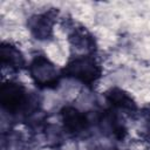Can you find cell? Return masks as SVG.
<instances>
[{
	"instance_id": "obj_1",
	"label": "cell",
	"mask_w": 150,
	"mask_h": 150,
	"mask_svg": "<svg viewBox=\"0 0 150 150\" xmlns=\"http://www.w3.org/2000/svg\"><path fill=\"white\" fill-rule=\"evenodd\" d=\"M64 74L74 77L86 84L96 82L101 76V66L97 60L90 55H81L73 59L63 69Z\"/></svg>"
},
{
	"instance_id": "obj_2",
	"label": "cell",
	"mask_w": 150,
	"mask_h": 150,
	"mask_svg": "<svg viewBox=\"0 0 150 150\" xmlns=\"http://www.w3.org/2000/svg\"><path fill=\"white\" fill-rule=\"evenodd\" d=\"M29 74L33 81L40 87H54L60 79V74L46 56H36L29 64Z\"/></svg>"
},
{
	"instance_id": "obj_3",
	"label": "cell",
	"mask_w": 150,
	"mask_h": 150,
	"mask_svg": "<svg viewBox=\"0 0 150 150\" xmlns=\"http://www.w3.org/2000/svg\"><path fill=\"white\" fill-rule=\"evenodd\" d=\"M27 102L26 90L18 83H7L1 88V103L8 111H16Z\"/></svg>"
},
{
	"instance_id": "obj_4",
	"label": "cell",
	"mask_w": 150,
	"mask_h": 150,
	"mask_svg": "<svg viewBox=\"0 0 150 150\" xmlns=\"http://www.w3.org/2000/svg\"><path fill=\"white\" fill-rule=\"evenodd\" d=\"M53 15L52 13H43L32 18L29 27L36 39H47L53 29Z\"/></svg>"
},
{
	"instance_id": "obj_5",
	"label": "cell",
	"mask_w": 150,
	"mask_h": 150,
	"mask_svg": "<svg viewBox=\"0 0 150 150\" xmlns=\"http://www.w3.org/2000/svg\"><path fill=\"white\" fill-rule=\"evenodd\" d=\"M62 121L64 127L71 132H80L88 125L87 117L75 108H64L62 111Z\"/></svg>"
},
{
	"instance_id": "obj_6",
	"label": "cell",
	"mask_w": 150,
	"mask_h": 150,
	"mask_svg": "<svg viewBox=\"0 0 150 150\" xmlns=\"http://www.w3.org/2000/svg\"><path fill=\"white\" fill-rule=\"evenodd\" d=\"M0 57H1L2 64L8 66V67L14 68V69L21 68L25 63V60H23L21 52L12 45H2L1 46Z\"/></svg>"
},
{
	"instance_id": "obj_7",
	"label": "cell",
	"mask_w": 150,
	"mask_h": 150,
	"mask_svg": "<svg viewBox=\"0 0 150 150\" xmlns=\"http://www.w3.org/2000/svg\"><path fill=\"white\" fill-rule=\"evenodd\" d=\"M108 98L111 102V104L118 108L129 110L135 109V102L132 101V98L121 89H111L108 93Z\"/></svg>"
},
{
	"instance_id": "obj_8",
	"label": "cell",
	"mask_w": 150,
	"mask_h": 150,
	"mask_svg": "<svg viewBox=\"0 0 150 150\" xmlns=\"http://www.w3.org/2000/svg\"><path fill=\"white\" fill-rule=\"evenodd\" d=\"M71 43L74 47H76L77 49H86L88 52L93 50L94 48V43H93V39L91 36L83 29H79L75 30L73 33V35L70 36Z\"/></svg>"
}]
</instances>
